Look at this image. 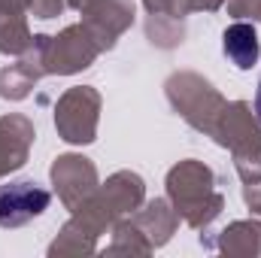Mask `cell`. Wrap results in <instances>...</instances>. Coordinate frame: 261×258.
I'll list each match as a JSON object with an SVG mask.
<instances>
[{"label":"cell","mask_w":261,"mask_h":258,"mask_svg":"<svg viewBox=\"0 0 261 258\" xmlns=\"http://www.w3.org/2000/svg\"><path fill=\"white\" fill-rule=\"evenodd\" d=\"M222 46H225V55L240 67V70H249V67L258 61V34L252 24H231L222 37Z\"/></svg>","instance_id":"obj_2"},{"label":"cell","mask_w":261,"mask_h":258,"mask_svg":"<svg viewBox=\"0 0 261 258\" xmlns=\"http://www.w3.org/2000/svg\"><path fill=\"white\" fill-rule=\"evenodd\" d=\"M49 207V192L31 179H15L0 186V228H18Z\"/></svg>","instance_id":"obj_1"},{"label":"cell","mask_w":261,"mask_h":258,"mask_svg":"<svg viewBox=\"0 0 261 258\" xmlns=\"http://www.w3.org/2000/svg\"><path fill=\"white\" fill-rule=\"evenodd\" d=\"M255 110H258V119H261V79H258V91H255Z\"/></svg>","instance_id":"obj_3"}]
</instances>
